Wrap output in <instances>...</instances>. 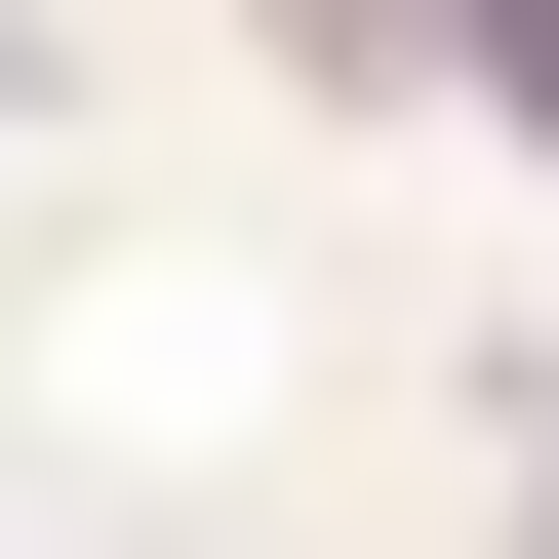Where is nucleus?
<instances>
[{
    "instance_id": "1",
    "label": "nucleus",
    "mask_w": 559,
    "mask_h": 559,
    "mask_svg": "<svg viewBox=\"0 0 559 559\" xmlns=\"http://www.w3.org/2000/svg\"><path fill=\"white\" fill-rule=\"evenodd\" d=\"M0 120H40V40H0Z\"/></svg>"
}]
</instances>
